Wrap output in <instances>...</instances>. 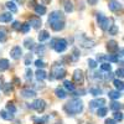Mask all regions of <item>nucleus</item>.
Returning a JSON list of instances; mask_svg holds the SVG:
<instances>
[{
  "mask_svg": "<svg viewBox=\"0 0 124 124\" xmlns=\"http://www.w3.org/2000/svg\"><path fill=\"white\" fill-rule=\"evenodd\" d=\"M73 55H75V60H77L79 57V51L78 48H73Z\"/></svg>",
  "mask_w": 124,
  "mask_h": 124,
  "instance_id": "49530a36",
  "label": "nucleus"
},
{
  "mask_svg": "<svg viewBox=\"0 0 124 124\" xmlns=\"http://www.w3.org/2000/svg\"><path fill=\"white\" fill-rule=\"evenodd\" d=\"M87 1H88L89 5H96V4L99 1V0H87Z\"/></svg>",
  "mask_w": 124,
  "mask_h": 124,
  "instance_id": "8fccbe9b",
  "label": "nucleus"
},
{
  "mask_svg": "<svg viewBox=\"0 0 124 124\" xmlns=\"http://www.w3.org/2000/svg\"><path fill=\"white\" fill-rule=\"evenodd\" d=\"M106 104V99L104 98H98V99H93L89 102V106L91 108H99V107H103Z\"/></svg>",
  "mask_w": 124,
  "mask_h": 124,
  "instance_id": "1a4fd4ad",
  "label": "nucleus"
},
{
  "mask_svg": "<svg viewBox=\"0 0 124 124\" xmlns=\"http://www.w3.org/2000/svg\"><path fill=\"white\" fill-rule=\"evenodd\" d=\"M51 47H54L56 52L61 54V52H63V51H66L67 48V41L65 39H54V40H51Z\"/></svg>",
  "mask_w": 124,
  "mask_h": 124,
  "instance_id": "20e7f679",
  "label": "nucleus"
},
{
  "mask_svg": "<svg viewBox=\"0 0 124 124\" xmlns=\"http://www.w3.org/2000/svg\"><path fill=\"white\" fill-rule=\"evenodd\" d=\"M55 94L60 98V99H63V98H66L67 97V94H66V92H65V89L63 88H60V87H57L56 88V91H55Z\"/></svg>",
  "mask_w": 124,
  "mask_h": 124,
  "instance_id": "aec40b11",
  "label": "nucleus"
},
{
  "mask_svg": "<svg viewBox=\"0 0 124 124\" xmlns=\"http://www.w3.org/2000/svg\"><path fill=\"white\" fill-rule=\"evenodd\" d=\"M13 20V15L11 13H4L0 15V23H9Z\"/></svg>",
  "mask_w": 124,
  "mask_h": 124,
  "instance_id": "4468645a",
  "label": "nucleus"
},
{
  "mask_svg": "<svg viewBox=\"0 0 124 124\" xmlns=\"http://www.w3.org/2000/svg\"><path fill=\"white\" fill-rule=\"evenodd\" d=\"M108 31H109V35H117L118 34V26L117 25H110Z\"/></svg>",
  "mask_w": 124,
  "mask_h": 124,
  "instance_id": "c756f323",
  "label": "nucleus"
},
{
  "mask_svg": "<svg viewBox=\"0 0 124 124\" xmlns=\"http://www.w3.org/2000/svg\"><path fill=\"white\" fill-rule=\"evenodd\" d=\"M29 24L32 25V27H35V29H40V26H41V20H40V17H31L30 21H29Z\"/></svg>",
  "mask_w": 124,
  "mask_h": 124,
  "instance_id": "f3484780",
  "label": "nucleus"
},
{
  "mask_svg": "<svg viewBox=\"0 0 124 124\" xmlns=\"http://www.w3.org/2000/svg\"><path fill=\"white\" fill-rule=\"evenodd\" d=\"M116 75H117L119 78H123V76H124V71H123V67H120V68H118V70L116 71Z\"/></svg>",
  "mask_w": 124,
  "mask_h": 124,
  "instance_id": "a19ab883",
  "label": "nucleus"
},
{
  "mask_svg": "<svg viewBox=\"0 0 124 124\" xmlns=\"http://www.w3.org/2000/svg\"><path fill=\"white\" fill-rule=\"evenodd\" d=\"M5 40H6V34H5V31H4V30H0V41H1V42H4Z\"/></svg>",
  "mask_w": 124,
  "mask_h": 124,
  "instance_id": "79ce46f5",
  "label": "nucleus"
},
{
  "mask_svg": "<svg viewBox=\"0 0 124 124\" xmlns=\"http://www.w3.org/2000/svg\"><path fill=\"white\" fill-rule=\"evenodd\" d=\"M106 124H117L114 119H106Z\"/></svg>",
  "mask_w": 124,
  "mask_h": 124,
  "instance_id": "09e8293b",
  "label": "nucleus"
},
{
  "mask_svg": "<svg viewBox=\"0 0 124 124\" xmlns=\"http://www.w3.org/2000/svg\"><path fill=\"white\" fill-rule=\"evenodd\" d=\"M9 67H10L9 60H6V58H1V60H0V72H4V71L9 70Z\"/></svg>",
  "mask_w": 124,
  "mask_h": 124,
  "instance_id": "ddd939ff",
  "label": "nucleus"
},
{
  "mask_svg": "<svg viewBox=\"0 0 124 124\" xmlns=\"http://www.w3.org/2000/svg\"><path fill=\"white\" fill-rule=\"evenodd\" d=\"M107 113H108V109L106 107H99L98 108V112H97V116L98 117H106Z\"/></svg>",
  "mask_w": 124,
  "mask_h": 124,
  "instance_id": "c85d7f7f",
  "label": "nucleus"
},
{
  "mask_svg": "<svg viewBox=\"0 0 124 124\" xmlns=\"http://www.w3.org/2000/svg\"><path fill=\"white\" fill-rule=\"evenodd\" d=\"M85 81V75H83V71L81 70H76L73 72V82H76V83L78 85H82Z\"/></svg>",
  "mask_w": 124,
  "mask_h": 124,
  "instance_id": "0eeeda50",
  "label": "nucleus"
},
{
  "mask_svg": "<svg viewBox=\"0 0 124 124\" xmlns=\"http://www.w3.org/2000/svg\"><path fill=\"white\" fill-rule=\"evenodd\" d=\"M65 112L68 116H76L83 110V102L81 99H72L68 103H66L63 107Z\"/></svg>",
  "mask_w": 124,
  "mask_h": 124,
  "instance_id": "f03ea898",
  "label": "nucleus"
},
{
  "mask_svg": "<svg viewBox=\"0 0 124 124\" xmlns=\"http://www.w3.org/2000/svg\"><path fill=\"white\" fill-rule=\"evenodd\" d=\"M48 24L54 31H61L65 27V16L60 10H55L48 16Z\"/></svg>",
  "mask_w": 124,
  "mask_h": 124,
  "instance_id": "f257e3e1",
  "label": "nucleus"
},
{
  "mask_svg": "<svg viewBox=\"0 0 124 124\" xmlns=\"http://www.w3.org/2000/svg\"><path fill=\"white\" fill-rule=\"evenodd\" d=\"M47 120H48V116H45V117L40 118V119H36L35 123H36V124H46Z\"/></svg>",
  "mask_w": 124,
  "mask_h": 124,
  "instance_id": "72a5a7b5",
  "label": "nucleus"
},
{
  "mask_svg": "<svg viewBox=\"0 0 124 124\" xmlns=\"http://www.w3.org/2000/svg\"><path fill=\"white\" fill-rule=\"evenodd\" d=\"M6 110L9 113H11V114H15V113H16V107L11 102H9L8 104H6Z\"/></svg>",
  "mask_w": 124,
  "mask_h": 124,
  "instance_id": "cd10ccee",
  "label": "nucleus"
},
{
  "mask_svg": "<svg viewBox=\"0 0 124 124\" xmlns=\"http://www.w3.org/2000/svg\"><path fill=\"white\" fill-rule=\"evenodd\" d=\"M88 66H89L91 68H96V67H97V61L89 58V60H88Z\"/></svg>",
  "mask_w": 124,
  "mask_h": 124,
  "instance_id": "58836bf2",
  "label": "nucleus"
},
{
  "mask_svg": "<svg viewBox=\"0 0 124 124\" xmlns=\"http://www.w3.org/2000/svg\"><path fill=\"white\" fill-rule=\"evenodd\" d=\"M36 54H37V55H44V54H45V46H44V45H40V46L36 48Z\"/></svg>",
  "mask_w": 124,
  "mask_h": 124,
  "instance_id": "4c0bfd02",
  "label": "nucleus"
},
{
  "mask_svg": "<svg viewBox=\"0 0 124 124\" xmlns=\"http://www.w3.org/2000/svg\"><path fill=\"white\" fill-rule=\"evenodd\" d=\"M46 6L45 5H35V13L37 14V15H45L46 14Z\"/></svg>",
  "mask_w": 124,
  "mask_h": 124,
  "instance_id": "a211bd4d",
  "label": "nucleus"
},
{
  "mask_svg": "<svg viewBox=\"0 0 124 124\" xmlns=\"http://www.w3.org/2000/svg\"><path fill=\"white\" fill-rule=\"evenodd\" d=\"M108 96H109V98H112V99H119L122 94L119 93V91H109Z\"/></svg>",
  "mask_w": 124,
  "mask_h": 124,
  "instance_id": "b1692460",
  "label": "nucleus"
},
{
  "mask_svg": "<svg viewBox=\"0 0 124 124\" xmlns=\"http://www.w3.org/2000/svg\"><path fill=\"white\" fill-rule=\"evenodd\" d=\"M62 3H63L65 5V10H66V13H72V11H73V4H72L71 1H70V0H63V1H62Z\"/></svg>",
  "mask_w": 124,
  "mask_h": 124,
  "instance_id": "6ab92c4d",
  "label": "nucleus"
},
{
  "mask_svg": "<svg viewBox=\"0 0 124 124\" xmlns=\"http://www.w3.org/2000/svg\"><path fill=\"white\" fill-rule=\"evenodd\" d=\"M107 60L110 61V62H118V58H117L114 55H109V56L107 57Z\"/></svg>",
  "mask_w": 124,
  "mask_h": 124,
  "instance_id": "37998d69",
  "label": "nucleus"
},
{
  "mask_svg": "<svg viewBox=\"0 0 124 124\" xmlns=\"http://www.w3.org/2000/svg\"><path fill=\"white\" fill-rule=\"evenodd\" d=\"M24 46L27 48V50H34L35 47V42H34V40L31 39V37H27L24 40Z\"/></svg>",
  "mask_w": 124,
  "mask_h": 124,
  "instance_id": "2eb2a0df",
  "label": "nucleus"
},
{
  "mask_svg": "<svg viewBox=\"0 0 124 124\" xmlns=\"http://www.w3.org/2000/svg\"><path fill=\"white\" fill-rule=\"evenodd\" d=\"M113 85L116 86V88L118 91H123V88H124V85H123L122 79H114V81H113Z\"/></svg>",
  "mask_w": 124,
  "mask_h": 124,
  "instance_id": "393cba45",
  "label": "nucleus"
},
{
  "mask_svg": "<svg viewBox=\"0 0 124 124\" xmlns=\"http://www.w3.org/2000/svg\"><path fill=\"white\" fill-rule=\"evenodd\" d=\"M107 50L109 51L110 54L117 52V51H118V42H117V41H114V40L108 41V44H107Z\"/></svg>",
  "mask_w": 124,
  "mask_h": 124,
  "instance_id": "f8f14e48",
  "label": "nucleus"
},
{
  "mask_svg": "<svg viewBox=\"0 0 124 124\" xmlns=\"http://www.w3.org/2000/svg\"><path fill=\"white\" fill-rule=\"evenodd\" d=\"M89 93H91V94H93V96H99L101 93H102V89L92 87V88H89Z\"/></svg>",
  "mask_w": 124,
  "mask_h": 124,
  "instance_id": "7c9ffc66",
  "label": "nucleus"
},
{
  "mask_svg": "<svg viewBox=\"0 0 124 124\" xmlns=\"http://www.w3.org/2000/svg\"><path fill=\"white\" fill-rule=\"evenodd\" d=\"M108 8H109L110 11L117 13V11H119V10L122 9V5L119 4V1H117V0H110L109 4H108Z\"/></svg>",
  "mask_w": 124,
  "mask_h": 124,
  "instance_id": "9d476101",
  "label": "nucleus"
},
{
  "mask_svg": "<svg viewBox=\"0 0 124 124\" xmlns=\"http://www.w3.org/2000/svg\"><path fill=\"white\" fill-rule=\"evenodd\" d=\"M94 78H97V79L99 78L101 79V78H103V76H102V73H99V72H96V73H94Z\"/></svg>",
  "mask_w": 124,
  "mask_h": 124,
  "instance_id": "3c124183",
  "label": "nucleus"
},
{
  "mask_svg": "<svg viewBox=\"0 0 124 124\" xmlns=\"http://www.w3.org/2000/svg\"><path fill=\"white\" fill-rule=\"evenodd\" d=\"M20 26H21V24H20L19 21H14V24H13V29H15V30H20Z\"/></svg>",
  "mask_w": 124,
  "mask_h": 124,
  "instance_id": "c03bdc74",
  "label": "nucleus"
},
{
  "mask_svg": "<svg viewBox=\"0 0 124 124\" xmlns=\"http://www.w3.org/2000/svg\"><path fill=\"white\" fill-rule=\"evenodd\" d=\"M97 23H98V25H99V27L102 29V30H108L109 29V26H110V24H112V21L108 19V17H106L103 14H97Z\"/></svg>",
  "mask_w": 124,
  "mask_h": 124,
  "instance_id": "39448f33",
  "label": "nucleus"
},
{
  "mask_svg": "<svg viewBox=\"0 0 124 124\" xmlns=\"http://www.w3.org/2000/svg\"><path fill=\"white\" fill-rule=\"evenodd\" d=\"M30 107L32 109H35L37 113H42L46 108V102L44 99H36V101H34L32 103H31Z\"/></svg>",
  "mask_w": 124,
  "mask_h": 124,
  "instance_id": "423d86ee",
  "label": "nucleus"
},
{
  "mask_svg": "<svg viewBox=\"0 0 124 124\" xmlns=\"http://www.w3.org/2000/svg\"><path fill=\"white\" fill-rule=\"evenodd\" d=\"M46 77H47V73H46L44 70H37L36 71V78L39 81H44Z\"/></svg>",
  "mask_w": 124,
  "mask_h": 124,
  "instance_id": "412c9836",
  "label": "nucleus"
},
{
  "mask_svg": "<svg viewBox=\"0 0 124 124\" xmlns=\"http://www.w3.org/2000/svg\"><path fill=\"white\" fill-rule=\"evenodd\" d=\"M6 8L10 10V13H17V6L15 5V3H13V1H8L6 3Z\"/></svg>",
  "mask_w": 124,
  "mask_h": 124,
  "instance_id": "5701e85b",
  "label": "nucleus"
},
{
  "mask_svg": "<svg viewBox=\"0 0 124 124\" xmlns=\"http://www.w3.org/2000/svg\"><path fill=\"white\" fill-rule=\"evenodd\" d=\"M0 117H1L3 119H5V120H11L13 119V114L9 113L8 110H1L0 112Z\"/></svg>",
  "mask_w": 124,
  "mask_h": 124,
  "instance_id": "4be33fe9",
  "label": "nucleus"
},
{
  "mask_svg": "<svg viewBox=\"0 0 124 124\" xmlns=\"http://www.w3.org/2000/svg\"><path fill=\"white\" fill-rule=\"evenodd\" d=\"M110 68H112V66L109 65V63H107V62H103V63L101 65V70L102 71H110Z\"/></svg>",
  "mask_w": 124,
  "mask_h": 124,
  "instance_id": "f704fd0d",
  "label": "nucleus"
},
{
  "mask_svg": "<svg viewBox=\"0 0 124 124\" xmlns=\"http://www.w3.org/2000/svg\"><path fill=\"white\" fill-rule=\"evenodd\" d=\"M20 94H21L24 98H34L36 96V92L32 91V89H30V88H24V89H21Z\"/></svg>",
  "mask_w": 124,
  "mask_h": 124,
  "instance_id": "9b49d317",
  "label": "nucleus"
},
{
  "mask_svg": "<svg viewBox=\"0 0 124 124\" xmlns=\"http://www.w3.org/2000/svg\"><path fill=\"white\" fill-rule=\"evenodd\" d=\"M30 63H31V55H29V56L26 57V60H25V65H26V66H29Z\"/></svg>",
  "mask_w": 124,
  "mask_h": 124,
  "instance_id": "de8ad7c7",
  "label": "nucleus"
},
{
  "mask_svg": "<svg viewBox=\"0 0 124 124\" xmlns=\"http://www.w3.org/2000/svg\"><path fill=\"white\" fill-rule=\"evenodd\" d=\"M107 57H108V56H104V55L99 54V55L97 56V60H98V61H106V60H107Z\"/></svg>",
  "mask_w": 124,
  "mask_h": 124,
  "instance_id": "a18cd8bd",
  "label": "nucleus"
},
{
  "mask_svg": "<svg viewBox=\"0 0 124 124\" xmlns=\"http://www.w3.org/2000/svg\"><path fill=\"white\" fill-rule=\"evenodd\" d=\"M66 75H67V72H66L65 67L56 63L51 68V77L50 78L51 79H62V78H65Z\"/></svg>",
  "mask_w": 124,
  "mask_h": 124,
  "instance_id": "7ed1b4c3",
  "label": "nucleus"
},
{
  "mask_svg": "<svg viewBox=\"0 0 124 124\" xmlns=\"http://www.w3.org/2000/svg\"><path fill=\"white\" fill-rule=\"evenodd\" d=\"M63 86H65L66 89H68V91H71V92H73V91H75V85L72 83L71 81H67V79H66V81L63 82Z\"/></svg>",
  "mask_w": 124,
  "mask_h": 124,
  "instance_id": "bb28decb",
  "label": "nucleus"
},
{
  "mask_svg": "<svg viewBox=\"0 0 124 124\" xmlns=\"http://www.w3.org/2000/svg\"><path fill=\"white\" fill-rule=\"evenodd\" d=\"M114 120H116V122H122V120H123V114H122V112H119V110L114 112Z\"/></svg>",
  "mask_w": 124,
  "mask_h": 124,
  "instance_id": "473e14b6",
  "label": "nucleus"
},
{
  "mask_svg": "<svg viewBox=\"0 0 124 124\" xmlns=\"http://www.w3.org/2000/svg\"><path fill=\"white\" fill-rule=\"evenodd\" d=\"M10 56H11L13 60H19L23 56V50L20 48V46H14L10 51Z\"/></svg>",
  "mask_w": 124,
  "mask_h": 124,
  "instance_id": "6e6552de",
  "label": "nucleus"
},
{
  "mask_svg": "<svg viewBox=\"0 0 124 124\" xmlns=\"http://www.w3.org/2000/svg\"><path fill=\"white\" fill-rule=\"evenodd\" d=\"M25 77H26V79H31V78H32V71H31L30 68L26 70V72H25Z\"/></svg>",
  "mask_w": 124,
  "mask_h": 124,
  "instance_id": "ea45409f",
  "label": "nucleus"
},
{
  "mask_svg": "<svg viewBox=\"0 0 124 124\" xmlns=\"http://www.w3.org/2000/svg\"><path fill=\"white\" fill-rule=\"evenodd\" d=\"M20 30H21V32H24V34L29 32V30H30V24H29V23L23 24L21 26H20Z\"/></svg>",
  "mask_w": 124,
  "mask_h": 124,
  "instance_id": "2f4dec72",
  "label": "nucleus"
},
{
  "mask_svg": "<svg viewBox=\"0 0 124 124\" xmlns=\"http://www.w3.org/2000/svg\"><path fill=\"white\" fill-rule=\"evenodd\" d=\"M48 39H50V34L47 32L46 30H42V31H40V32H39V41H40V42H44V41H46Z\"/></svg>",
  "mask_w": 124,
  "mask_h": 124,
  "instance_id": "dca6fc26",
  "label": "nucleus"
},
{
  "mask_svg": "<svg viewBox=\"0 0 124 124\" xmlns=\"http://www.w3.org/2000/svg\"><path fill=\"white\" fill-rule=\"evenodd\" d=\"M35 66L39 67V68H44L46 65H45V62H44L42 60H36V61H35Z\"/></svg>",
  "mask_w": 124,
  "mask_h": 124,
  "instance_id": "e433bc0d",
  "label": "nucleus"
},
{
  "mask_svg": "<svg viewBox=\"0 0 124 124\" xmlns=\"http://www.w3.org/2000/svg\"><path fill=\"white\" fill-rule=\"evenodd\" d=\"M109 108H110L112 110L117 112V110H120V109H122V104H120V103H118V102H112L110 106H109Z\"/></svg>",
  "mask_w": 124,
  "mask_h": 124,
  "instance_id": "a878e982",
  "label": "nucleus"
},
{
  "mask_svg": "<svg viewBox=\"0 0 124 124\" xmlns=\"http://www.w3.org/2000/svg\"><path fill=\"white\" fill-rule=\"evenodd\" d=\"M10 92H13V86L10 83H6L4 86V93H5V94H9Z\"/></svg>",
  "mask_w": 124,
  "mask_h": 124,
  "instance_id": "c9c22d12",
  "label": "nucleus"
}]
</instances>
